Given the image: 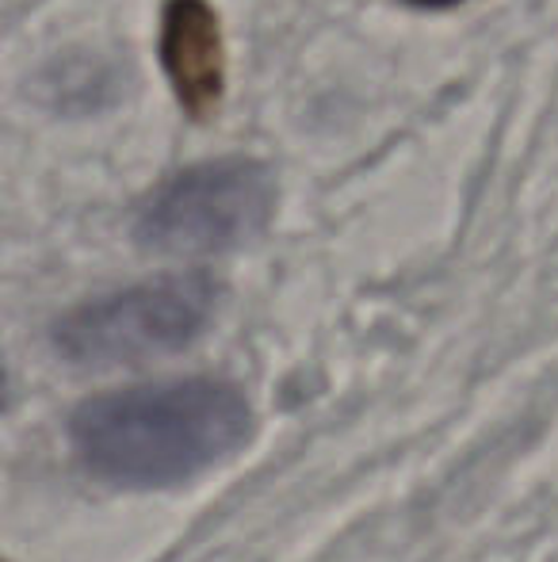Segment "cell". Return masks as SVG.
<instances>
[{
	"mask_svg": "<svg viewBox=\"0 0 558 562\" xmlns=\"http://www.w3.org/2000/svg\"><path fill=\"white\" fill-rule=\"evenodd\" d=\"M218 306L207 272H180L89 299L54 322V348L81 368H119L187 348Z\"/></svg>",
	"mask_w": 558,
	"mask_h": 562,
	"instance_id": "cell-2",
	"label": "cell"
},
{
	"mask_svg": "<svg viewBox=\"0 0 558 562\" xmlns=\"http://www.w3.org/2000/svg\"><path fill=\"white\" fill-rule=\"evenodd\" d=\"M161 66L187 115L210 119L218 112L226 89V50L218 12L207 0H169L164 4Z\"/></svg>",
	"mask_w": 558,
	"mask_h": 562,
	"instance_id": "cell-4",
	"label": "cell"
},
{
	"mask_svg": "<svg viewBox=\"0 0 558 562\" xmlns=\"http://www.w3.org/2000/svg\"><path fill=\"white\" fill-rule=\"evenodd\" d=\"M410 4H421V8H447V4H459V0H410Z\"/></svg>",
	"mask_w": 558,
	"mask_h": 562,
	"instance_id": "cell-5",
	"label": "cell"
},
{
	"mask_svg": "<svg viewBox=\"0 0 558 562\" xmlns=\"http://www.w3.org/2000/svg\"><path fill=\"white\" fill-rule=\"evenodd\" d=\"M276 211L272 169L253 157L192 165L164 180L135 218L146 249L172 257H207L253 241Z\"/></svg>",
	"mask_w": 558,
	"mask_h": 562,
	"instance_id": "cell-3",
	"label": "cell"
},
{
	"mask_svg": "<svg viewBox=\"0 0 558 562\" xmlns=\"http://www.w3.org/2000/svg\"><path fill=\"white\" fill-rule=\"evenodd\" d=\"M253 432L246 391L226 379H169L96 394L69 417V445L92 479L161 490L238 456Z\"/></svg>",
	"mask_w": 558,
	"mask_h": 562,
	"instance_id": "cell-1",
	"label": "cell"
}]
</instances>
